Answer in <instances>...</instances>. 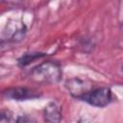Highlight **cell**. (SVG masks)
Instances as JSON below:
<instances>
[{
    "instance_id": "obj_4",
    "label": "cell",
    "mask_w": 123,
    "mask_h": 123,
    "mask_svg": "<svg viewBox=\"0 0 123 123\" xmlns=\"http://www.w3.org/2000/svg\"><path fill=\"white\" fill-rule=\"evenodd\" d=\"M44 123H61L62 112L59 106L55 102L48 103L43 110Z\"/></svg>"
},
{
    "instance_id": "obj_1",
    "label": "cell",
    "mask_w": 123,
    "mask_h": 123,
    "mask_svg": "<svg viewBox=\"0 0 123 123\" xmlns=\"http://www.w3.org/2000/svg\"><path fill=\"white\" fill-rule=\"evenodd\" d=\"M32 78L38 83H58L62 78V68L59 63L48 61L36 66L31 72Z\"/></svg>"
},
{
    "instance_id": "obj_8",
    "label": "cell",
    "mask_w": 123,
    "mask_h": 123,
    "mask_svg": "<svg viewBox=\"0 0 123 123\" xmlns=\"http://www.w3.org/2000/svg\"><path fill=\"white\" fill-rule=\"evenodd\" d=\"M78 123H96V122H93V121H91L89 119H86V118H82V119L79 120Z\"/></svg>"
},
{
    "instance_id": "obj_7",
    "label": "cell",
    "mask_w": 123,
    "mask_h": 123,
    "mask_svg": "<svg viewBox=\"0 0 123 123\" xmlns=\"http://www.w3.org/2000/svg\"><path fill=\"white\" fill-rule=\"evenodd\" d=\"M16 123H37V122L35 118H33L29 115H22L17 118Z\"/></svg>"
},
{
    "instance_id": "obj_2",
    "label": "cell",
    "mask_w": 123,
    "mask_h": 123,
    "mask_svg": "<svg viewBox=\"0 0 123 123\" xmlns=\"http://www.w3.org/2000/svg\"><path fill=\"white\" fill-rule=\"evenodd\" d=\"M80 99L94 107H105L111 101V91L109 87H97L88 90Z\"/></svg>"
},
{
    "instance_id": "obj_3",
    "label": "cell",
    "mask_w": 123,
    "mask_h": 123,
    "mask_svg": "<svg viewBox=\"0 0 123 123\" xmlns=\"http://www.w3.org/2000/svg\"><path fill=\"white\" fill-rule=\"evenodd\" d=\"M65 86L68 91L70 92V94H72L74 97L79 98V99L88 90H90L86 83L79 78H73V79L68 80Z\"/></svg>"
},
{
    "instance_id": "obj_6",
    "label": "cell",
    "mask_w": 123,
    "mask_h": 123,
    "mask_svg": "<svg viewBox=\"0 0 123 123\" xmlns=\"http://www.w3.org/2000/svg\"><path fill=\"white\" fill-rule=\"evenodd\" d=\"M43 56H45V55L42 54V53H29V54H26L19 60V64L23 65V66L27 65L28 63H30L35 59H37V58H40V57H43Z\"/></svg>"
},
{
    "instance_id": "obj_5",
    "label": "cell",
    "mask_w": 123,
    "mask_h": 123,
    "mask_svg": "<svg viewBox=\"0 0 123 123\" xmlns=\"http://www.w3.org/2000/svg\"><path fill=\"white\" fill-rule=\"evenodd\" d=\"M4 94L11 99H14V100H26V99H32V98H36L38 95L28 88L25 87H13L11 89H8L6 92H4Z\"/></svg>"
}]
</instances>
